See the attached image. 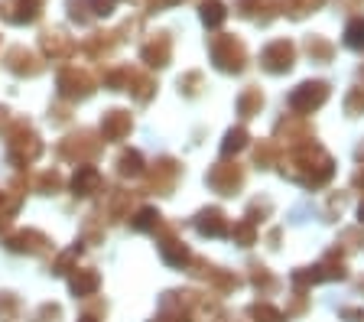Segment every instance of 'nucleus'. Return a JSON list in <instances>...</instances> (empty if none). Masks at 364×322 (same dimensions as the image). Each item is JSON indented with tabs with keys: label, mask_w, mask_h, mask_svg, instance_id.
I'll list each match as a JSON object with an SVG mask.
<instances>
[{
	"label": "nucleus",
	"mask_w": 364,
	"mask_h": 322,
	"mask_svg": "<svg viewBox=\"0 0 364 322\" xmlns=\"http://www.w3.org/2000/svg\"><path fill=\"white\" fill-rule=\"evenodd\" d=\"M283 173H287L289 179H296V183L316 189V186H322V183L332 179L335 163L322 146L306 144V146H296L293 154H289V160H283Z\"/></svg>",
	"instance_id": "nucleus-1"
},
{
	"label": "nucleus",
	"mask_w": 364,
	"mask_h": 322,
	"mask_svg": "<svg viewBox=\"0 0 364 322\" xmlns=\"http://www.w3.org/2000/svg\"><path fill=\"white\" fill-rule=\"evenodd\" d=\"M212 62L221 72H241L247 65V49L235 36H215L212 39Z\"/></svg>",
	"instance_id": "nucleus-2"
},
{
	"label": "nucleus",
	"mask_w": 364,
	"mask_h": 322,
	"mask_svg": "<svg viewBox=\"0 0 364 322\" xmlns=\"http://www.w3.org/2000/svg\"><path fill=\"white\" fill-rule=\"evenodd\" d=\"M328 101V85L326 82H303L289 95V107L296 114H312L316 107H322Z\"/></svg>",
	"instance_id": "nucleus-3"
},
{
	"label": "nucleus",
	"mask_w": 364,
	"mask_h": 322,
	"mask_svg": "<svg viewBox=\"0 0 364 322\" xmlns=\"http://www.w3.org/2000/svg\"><path fill=\"white\" fill-rule=\"evenodd\" d=\"M296 62V46L289 43V39H277V43H270V46L260 53V65H264L267 72H273V75H283V72L293 69Z\"/></svg>",
	"instance_id": "nucleus-4"
},
{
	"label": "nucleus",
	"mask_w": 364,
	"mask_h": 322,
	"mask_svg": "<svg viewBox=\"0 0 364 322\" xmlns=\"http://www.w3.org/2000/svg\"><path fill=\"white\" fill-rule=\"evenodd\" d=\"M208 183H212L221 195H235V192L241 189V183H244V173H241L237 163L235 166H231V163H218V166L208 173Z\"/></svg>",
	"instance_id": "nucleus-5"
},
{
	"label": "nucleus",
	"mask_w": 364,
	"mask_h": 322,
	"mask_svg": "<svg viewBox=\"0 0 364 322\" xmlns=\"http://www.w3.org/2000/svg\"><path fill=\"white\" fill-rule=\"evenodd\" d=\"M235 10H237L241 16H247V20H257V23H270L280 7H277L273 0H237Z\"/></svg>",
	"instance_id": "nucleus-6"
},
{
	"label": "nucleus",
	"mask_w": 364,
	"mask_h": 322,
	"mask_svg": "<svg viewBox=\"0 0 364 322\" xmlns=\"http://www.w3.org/2000/svg\"><path fill=\"white\" fill-rule=\"evenodd\" d=\"M196 225H198V231H202V235H212V238H218V235H225V231H228V218L218 212V208L202 212Z\"/></svg>",
	"instance_id": "nucleus-7"
},
{
	"label": "nucleus",
	"mask_w": 364,
	"mask_h": 322,
	"mask_svg": "<svg viewBox=\"0 0 364 322\" xmlns=\"http://www.w3.org/2000/svg\"><path fill=\"white\" fill-rule=\"evenodd\" d=\"M144 59L150 62V65H166V62H169V39H166V33H159L150 46L144 49Z\"/></svg>",
	"instance_id": "nucleus-8"
},
{
	"label": "nucleus",
	"mask_w": 364,
	"mask_h": 322,
	"mask_svg": "<svg viewBox=\"0 0 364 322\" xmlns=\"http://www.w3.org/2000/svg\"><path fill=\"white\" fill-rule=\"evenodd\" d=\"M326 4V0H283V14L293 16V20H303L306 14H312V10H318Z\"/></svg>",
	"instance_id": "nucleus-9"
},
{
	"label": "nucleus",
	"mask_w": 364,
	"mask_h": 322,
	"mask_svg": "<svg viewBox=\"0 0 364 322\" xmlns=\"http://www.w3.org/2000/svg\"><path fill=\"white\" fill-rule=\"evenodd\" d=\"M345 46L355 49V53H364V16H355L345 26Z\"/></svg>",
	"instance_id": "nucleus-10"
},
{
	"label": "nucleus",
	"mask_w": 364,
	"mask_h": 322,
	"mask_svg": "<svg viewBox=\"0 0 364 322\" xmlns=\"http://www.w3.org/2000/svg\"><path fill=\"white\" fill-rule=\"evenodd\" d=\"M264 107V95H260V88H247V92L237 98V111H241V117H254Z\"/></svg>",
	"instance_id": "nucleus-11"
},
{
	"label": "nucleus",
	"mask_w": 364,
	"mask_h": 322,
	"mask_svg": "<svg viewBox=\"0 0 364 322\" xmlns=\"http://www.w3.org/2000/svg\"><path fill=\"white\" fill-rule=\"evenodd\" d=\"M225 16H228V10H225V4H221V0H205V4H202V20L208 26H221V23H225Z\"/></svg>",
	"instance_id": "nucleus-12"
},
{
	"label": "nucleus",
	"mask_w": 364,
	"mask_h": 322,
	"mask_svg": "<svg viewBox=\"0 0 364 322\" xmlns=\"http://www.w3.org/2000/svg\"><path fill=\"white\" fill-rule=\"evenodd\" d=\"M306 53L312 55V62H328L332 59V43H326L322 36H309L306 39Z\"/></svg>",
	"instance_id": "nucleus-13"
},
{
	"label": "nucleus",
	"mask_w": 364,
	"mask_h": 322,
	"mask_svg": "<svg viewBox=\"0 0 364 322\" xmlns=\"http://www.w3.org/2000/svg\"><path fill=\"white\" fill-rule=\"evenodd\" d=\"M250 316L257 322H283V313L280 309H273L270 303H257V306H250Z\"/></svg>",
	"instance_id": "nucleus-14"
},
{
	"label": "nucleus",
	"mask_w": 364,
	"mask_h": 322,
	"mask_svg": "<svg viewBox=\"0 0 364 322\" xmlns=\"http://www.w3.org/2000/svg\"><path fill=\"white\" fill-rule=\"evenodd\" d=\"M244 144H247V131H244V127H237V131L228 134V140H225V154H237V150H241Z\"/></svg>",
	"instance_id": "nucleus-15"
},
{
	"label": "nucleus",
	"mask_w": 364,
	"mask_h": 322,
	"mask_svg": "<svg viewBox=\"0 0 364 322\" xmlns=\"http://www.w3.org/2000/svg\"><path fill=\"white\" fill-rule=\"evenodd\" d=\"M348 114H364V88H351V95L345 98Z\"/></svg>",
	"instance_id": "nucleus-16"
},
{
	"label": "nucleus",
	"mask_w": 364,
	"mask_h": 322,
	"mask_svg": "<svg viewBox=\"0 0 364 322\" xmlns=\"http://www.w3.org/2000/svg\"><path fill=\"white\" fill-rule=\"evenodd\" d=\"M355 186H358V189H364V166L355 173Z\"/></svg>",
	"instance_id": "nucleus-17"
},
{
	"label": "nucleus",
	"mask_w": 364,
	"mask_h": 322,
	"mask_svg": "<svg viewBox=\"0 0 364 322\" xmlns=\"http://www.w3.org/2000/svg\"><path fill=\"white\" fill-rule=\"evenodd\" d=\"M358 215H361V225H364V202H361V208H358Z\"/></svg>",
	"instance_id": "nucleus-18"
},
{
	"label": "nucleus",
	"mask_w": 364,
	"mask_h": 322,
	"mask_svg": "<svg viewBox=\"0 0 364 322\" xmlns=\"http://www.w3.org/2000/svg\"><path fill=\"white\" fill-rule=\"evenodd\" d=\"M361 78H364V65H361Z\"/></svg>",
	"instance_id": "nucleus-19"
}]
</instances>
